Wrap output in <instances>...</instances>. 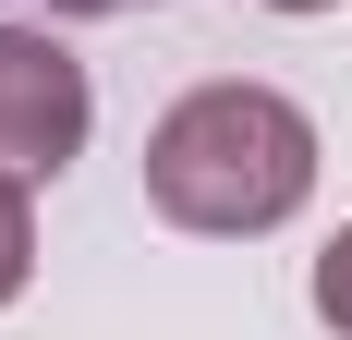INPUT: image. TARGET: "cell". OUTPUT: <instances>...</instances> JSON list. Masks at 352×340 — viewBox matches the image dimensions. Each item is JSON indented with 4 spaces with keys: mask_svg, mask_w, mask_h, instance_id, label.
<instances>
[{
    "mask_svg": "<svg viewBox=\"0 0 352 340\" xmlns=\"http://www.w3.org/2000/svg\"><path fill=\"white\" fill-rule=\"evenodd\" d=\"M304 195H316V122L280 85H195L146 134V206L170 231L243 243V231H280Z\"/></svg>",
    "mask_w": 352,
    "mask_h": 340,
    "instance_id": "6da1fadb",
    "label": "cell"
},
{
    "mask_svg": "<svg viewBox=\"0 0 352 340\" xmlns=\"http://www.w3.org/2000/svg\"><path fill=\"white\" fill-rule=\"evenodd\" d=\"M85 122H98V85L61 36L0 25V182H61L85 158Z\"/></svg>",
    "mask_w": 352,
    "mask_h": 340,
    "instance_id": "7a4b0ae2",
    "label": "cell"
},
{
    "mask_svg": "<svg viewBox=\"0 0 352 340\" xmlns=\"http://www.w3.org/2000/svg\"><path fill=\"white\" fill-rule=\"evenodd\" d=\"M36 279V219H25V182H0V304Z\"/></svg>",
    "mask_w": 352,
    "mask_h": 340,
    "instance_id": "3957f363",
    "label": "cell"
},
{
    "mask_svg": "<svg viewBox=\"0 0 352 340\" xmlns=\"http://www.w3.org/2000/svg\"><path fill=\"white\" fill-rule=\"evenodd\" d=\"M316 316H328V328L352 340V231H340V243L316 255Z\"/></svg>",
    "mask_w": 352,
    "mask_h": 340,
    "instance_id": "277c9868",
    "label": "cell"
},
{
    "mask_svg": "<svg viewBox=\"0 0 352 340\" xmlns=\"http://www.w3.org/2000/svg\"><path fill=\"white\" fill-rule=\"evenodd\" d=\"M36 12H146V0H36Z\"/></svg>",
    "mask_w": 352,
    "mask_h": 340,
    "instance_id": "5b68a950",
    "label": "cell"
},
{
    "mask_svg": "<svg viewBox=\"0 0 352 340\" xmlns=\"http://www.w3.org/2000/svg\"><path fill=\"white\" fill-rule=\"evenodd\" d=\"M267 12H340V0H267Z\"/></svg>",
    "mask_w": 352,
    "mask_h": 340,
    "instance_id": "8992f818",
    "label": "cell"
}]
</instances>
